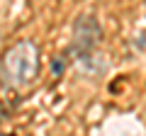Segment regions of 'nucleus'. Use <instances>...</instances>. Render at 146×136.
<instances>
[{
  "instance_id": "2",
  "label": "nucleus",
  "mask_w": 146,
  "mask_h": 136,
  "mask_svg": "<svg viewBox=\"0 0 146 136\" xmlns=\"http://www.w3.org/2000/svg\"><path fill=\"white\" fill-rule=\"evenodd\" d=\"M102 32H100V24L95 22L93 15H83L76 27H73V42H71V53H76L78 61H85L90 58L93 49L98 46Z\"/></svg>"
},
{
  "instance_id": "1",
  "label": "nucleus",
  "mask_w": 146,
  "mask_h": 136,
  "mask_svg": "<svg viewBox=\"0 0 146 136\" xmlns=\"http://www.w3.org/2000/svg\"><path fill=\"white\" fill-rule=\"evenodd\" d=\"M39 73V49L34 42L22 39L3 56V88H25Z\"/></svg>"
},
{
  "instance_id": "3",
  "label": "nucleus",
  "mask_w": 146,
  "mask_h": 136,
  "mask_svg": "<svg viewBox=\"0 0 146 136\" xmlns=\"http://www.w3.org/2000/svg\"><path fill=\"white\" fill-rule=\"evenodd\" d=\"M61 68H63V61H56L54 63V73H61Z\"/></svg>"
},
{
  "instance_id": "4",
  "label": "nucleus",
  "mask_w": 146,
  "mask_h": 136,
  "mask_svg": "<svg viewBox=\"0 0 146 136\" xmlns=\"http://www.w3.org/2000/svg\"><path fill=\"white\" fill-rule=\"evenodd\" d=\"M3 136H12V134H3Z\"/></svg>"
}]
</instances>
